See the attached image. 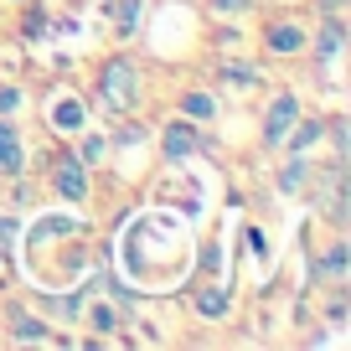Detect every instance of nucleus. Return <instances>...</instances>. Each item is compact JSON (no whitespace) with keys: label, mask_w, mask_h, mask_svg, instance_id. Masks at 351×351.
Returning a JSON list of instances; mask_svg holds the SVG:
<instances>
[{"label":"nucleus","mask_w":351,"mask_h":351,"mask_svg":"<svg viewBox=\"0 0 351 351\" xmlns=\"http://www.w3.org/2000/svg\"><path fill=\"white\" fill-rule=\"evenodd\" d=\"M300 42H305L300 26H274V32H269V47H274V52H300Z\"/></svg>","instance_id":"obj_5"},{"label":"nucleus","mask_w":351,"mask_h":351,"mask_svg":"<svg viewBox=\"0 0 351 351\" xmlns=\"http://www.w3.org/2000/svg\"><path fill=\"white\" fill-rule=\"evenodd\" d=\"M52 181H57V191H62V197L67 202H83V160H77V155H62V165H57V176H52Z\"/></svg>","instance_id":"obj_2"},{"label":"nucleus","mask_w":351,"mask_h":351,"mask_svg":"<svg viewBox=\"0 0 351 351\" xmlns=\"http://www.w3.org/2000/svg\"><path fill=\"white\" fill-rule=\"evenodd\" d=\"M315 134H320V124H305V130H300V134H295V150H305V145H310V140H315Z\"/></svg>","instance_id":"obj_12"},{"label":"nucleus","mask_w":351,"mask_h":351,"mask_svg":"<svg viewBox=\"0 0 351 351\" xmlns=\"http://www.w3.org/2000/svg\"><path fill=\"white\" fill-rule=\"evenodd\" d=\"M52 124H57V130H77V124H83V104H77V99H62V104L52 109Z\"/></svg>","instance_id":"obj_6"},{"label":"nucleus","mask_w":351,"mask_h":351,"mask_svg":"<svg viewBox=\"0 0 351 351\" xmlns=\"http://www.w3.org/2000/svg\"><path fill=\"white\" fill-rule=\"evenodd\" d=\"M16 336H32V341H42V326H36V320H16Z\"/></svg>","instance_id":"obj_11"},{"label":"nucleus","mask_w":351,"mask_h":351,"mask_svg":"<svg viewBox=\"0 0 351 351\" xmlns=\"http://www.w3.org/2000/svg\"><path fill=\"white\" fill-rule=\"evenodd\" d=\"M130 99H134V67L130 62H114L109 73H104V104L130 109Z\"/></svg>","instance_id":"obj_1"},{"label":"nucleus","mask_w":351,"mask_h":351,"mask_svg":"<svg viewBox=\"0 0 351 351\" xmlns=\"http://www.w3.org/2000/svg\"><path fill=\"white\" fill-rule=\"evenodd\" d=\"M341 47V26H326V32H320V57H330Z\"/></svg>","instance_id":"obj_10"},{"label":"nucleus","mask_w":351,"mask_h":351,"mask_svg":"<svg viewBox=\"0 0 351 351\" xmlns=\"http://www.w3.org/2000/svg\"><path fill=\"white\" fill-rule=\"evenodd\" d=\"M289 119H295V99L285 93V99H274V114H269V124H263V140L279 145V140H285V130H289Z\"/></svg>","instance_id":"obj_3"},{"label":"nucleus","mask_w":351,"mask_h":351,"mask_svg":"<svg viewBox=\"0 0 351 351\" xmlns=\"http://www.w3.org/2000/svg\"><path fill=\"white\" fill-rule=\"evenodd\" d=\"M202 315H222V310H228V289H202Z\"/></svg>","instance_id":"obj_7"},{"label":"nucleus","mask_w":351,"mask_h":351,"mask_svg":"<svg viewBox=\"0 0 351 351\" xmlns=\"http://www.w3.org/2000/svg\"><path fill=\"white\" fill-rule=\"evenodd\" d=\"M0 171H21V134L0 119Z\"/></svg>","instance_id":"obj_4"},{"label":"nucleus","mask_w":351,"mask_h":351,"mask_svg":"<svg viewBox=\"0 0 351 351\" xmlns=\"http://www.w3.org/2000/svg\"><path fill=\"white\" fill-rule=\"evenodd\" d=\"M165 150H171V160H181V155H191V134H186V130H171V140H165Z\"/></svg>","instance_id":"obj_8"},{"label":"nucleus","mask_w":351,"mask_h":351,"mask_svg":"<svg viewBox=\"0 0 351 351\" xmlns=\"http://www.w3.org/2000/svg\"><path fill=\"white\" fill-rule=\"evenodd\" d=\"M320 5H326V11H336V5H341V0H320Z\"/></svg>","instance_id":"obj_13"},{"label":"nucleus","mask_w":351,"mask_h":351,"mask_svg":"<svg viewBox=\"0 0 351 351\" xmlns=\"http://www.w3.org/2000/svg\"><path fill=\"white\" fill-rule=\"evenodd\" d=\"M186 114H191V119H207V114H212V99H207V93H191V99H186Z\"/></svg>","instance_id":"obj_9"}]
</instances>
